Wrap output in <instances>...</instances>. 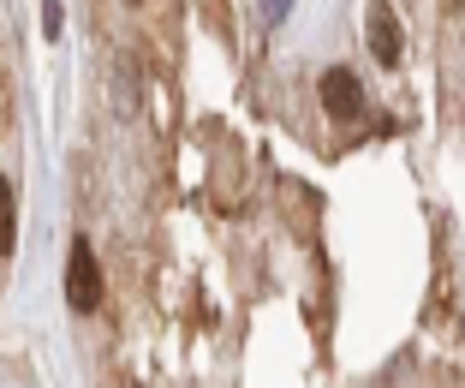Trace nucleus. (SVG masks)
I'll return each mask as SVG.
<instances>
[{"mask_svg":"<svg viewBox=\"0 0 465 388\" xmlns=\"http://www.w3.org/2000/svg\"><path fill=\"white\" fill-rule=\"evenodd\" d=\"M66 305L72 311L102 305V264H96V251H90V239H72V251H66Z\"/></svg>","mask_w":465,"mask_h":388,"instance_id":"1","label":"nucleus"},{"mask_svg":"<svg viewBox=\"0 0 465 388\" xmlns=\"http://www.w3.org/2000/svg\"><path fill=\"white\" fill-rule=\"evenodd\" d=\"M316 96H322L329 120H358V108H364V90H358V78H352L346 66H329V72H322Z\"/></svg>","mask_w":465,"mask_h":388,"instance_id":"2","label":"nucleus"},{"mask_svg":"<svg viewBox=\"0 0 465 388\" xmlns=\"http://www.w3.org/2000/svg\"><path fill=\"white\" fill-rule=\"evenodd\" d=\"M370 48H376L382 66H400V48H406V42H400V25H394V6H388V0L370 6Z\"/></svg>","mask_w":465,"mask_h":388,"instance_id":"3","label":"nucleus"},{"mask_svg":"<svg viewBox=\"0 0 465 388\" xmlns=\"http://www.w3.org/2000/svg\"><path fill=\"white\" fill-rule=\"evenodd\" d=\"M18 245V197H13V185L0 180V257Z\"/></svg>","mask_w":465,"mask_h":388,"instance_id":"4","label":"nucleus"},{"mask_svg":"<svg viewBox=\"0 0 465 388\" xmlns=\"http://www.w3.org/2000/svg\"><path fill=\"white\" fill-rule=\"evenodd\" d=\"M42 36H60V0H42Z\"/></svg>","mask_w":465,"mask_h":388,"instance_id":"5","label":"nucleus"},{"mask_svg":"<svg viewBox=\"0 0 465 388\" xmlns=\"http://www.w3.org/2000/svg\"><path fill=\"white\" fill-rule=\"evenodd\" d=\"M281 13H287V0H269V18H281Z\"/></svg>","mask_w":465,"mask_h":388,"instance_id":"6","label":"nucleus"},{"mask_svg":"<svg viewBox=\"0 0 465 388\" xmlns=\"http://www.w3.org/2000/svg\"><path fill=\"white\" fill-rule=\"evenodd\" d=\"M448 6H453V13H460V0H448Z\"/></svg>","mask_w":465,"mask_h":388,"instance_id":"7","label":"nucleus"}]
</instances>
